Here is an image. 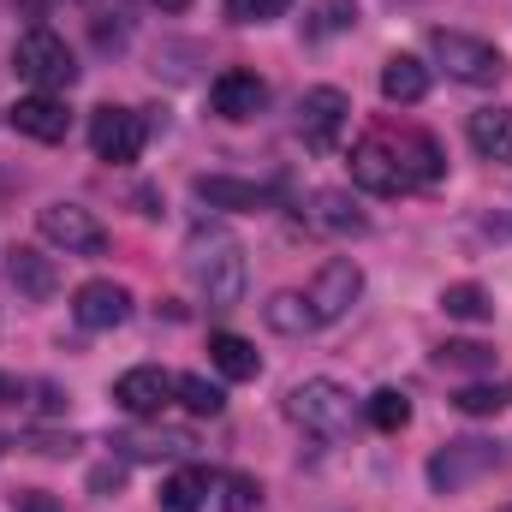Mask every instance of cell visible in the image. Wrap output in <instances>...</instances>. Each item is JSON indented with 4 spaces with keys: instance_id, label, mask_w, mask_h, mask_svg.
<instances>
[{
    "instance_id": "1",
    "label": "cell",
    "mask_w": 512,
    "mask_h": 512,
    "mask_svg": "<svg viewBox=\"0 0 512 512\" xmlns=\"http://www.w3.org/2000/svg\"><path fill=\"white\" fill-rule=\"evenodd\" d=\"M185 274L197 280V292L215 304V310H233L251 286V262H245V245L227 233V227H197L185 239Z\"/></svg>"
},
{
    "instance_id": "2",
    "label": "cell",
    "mask_w": 512,
    "mask_h": 512,
    "mask_svg": "<svg viewBox=\"0 0 512 512\" xmlns=\"http://www.w3.org/2000/svg\"><path fill=\"white\" fill-rule=\"evenodd\" d=\"M12 72H18L30 90L60 96V90H72V84H78V54L66 48V36H60V30L30 24V30L12 42Z\"/></svg>"
},
{
    "instance_id": "3",
    "label": "cell",
    "mask_w": 512,
    "mask_h": 512,
    "mask_svg": "<svg viewBox=\"0 0 512 512\" xmlns=\"http://www.w3.org/2000/svg\"><path fill=\"white\" fill-rule=\"evenodd\" d=\"M429 48H435V60L447 66V78H459V84H471V90H489V84H501V72H507L501 48L483 42V36H465V30H435Z\"/></svg>"
},
{
    "instance_id": "4",
    "label": "cell",
    "mask_w": 512,
    "mask_h": 512,
    "mask_svg": "<svg viewBox=\"0 0 512 512\" xmlns=\"http://www.w3.org/2000/svg\"><path fill=\"white\" fill-rule=\"evenodd\" d=\"M286 417H292L298 429H310V435H346V429H352V393L340 382H328V376L298 382L286 393Z\"/></svg>"
},
{
    "instance_id": "5",
    "label": "cell",
    "mask_w": 512,
    "mask_h": 512,
    "mask_svg": "<svg viewBox=\"0 0 512 512\" xmlns=\"http://www.w3.org/2000/svg\"><path fill=\"white\" fill-rule=\"evenodd\" d=\"M36 233L66 256H102L108 251V227L84 203H48V209H36Z\"/></svg>"
},
{
    "instance_id": "6",
    "label": "cell",
    "mask_w": 512,
    "mask_h": 512,
    "mask_svg": "<svg viewBox=\"0 0 512 512\" xmlns=\"http://www.w3.org/2000/svg\"><path fill=\"white\" fill-rule=\"evenodd\" d=\"M346 126H352V96H346V90H334V84L304 90V102H298V131H304V143H310L316 155L340 149Z\"/></svg>"
},
{
    "instance_id": "7",
    "label": "cell",
    "mask_w": 512,
    "mask_h": 512,
    "mask_svg": "<svg viewBox=\"0 0 512 512\" xmlns=\"http://www.w3.org/2000/svg\"><path fill=\"white\" fill-rule=\"evenodd\" d=\"M489 471H501V447H495V441H447V447L429 459V483H435L441 495H453V489H465V483H477V477H489Z\"/></svg>"
},
{
    "instance_id": "8",
    "label": "cell",
    "mask_w": 512,
    "mask_h": 512,
    "mask_svg": "<svg viewBox=\"0 0 512 512\" xmlns=\"http://www.w3.org/2000/svg\"><path fill=\"white\" fill-rule=\"evenodd\" d=\"M143 137H149V126H143V114H131V108H96L90 114V149H96V161H108V167H126V161H137L143 155Z\"/></svg>"
},
{
    "instance_id": "9",
    "label": "cell",
    "mask_w": 512,
    "mask_h": 512,
    "mask_svg": "<svg viewBox=\"0 0 512 512\" xmlns=\"http://www.w3.org/2000/svg\"><path fill=\"white\" fill-rule=\"evenodd\" d=\"M346 167H352V185L370 191V197H399V191H411V179H405V167H399V149H393L387 137H364Z\"/></svg>"
},
{
    "instance_id": "10",
    "label": "cell",
    "mask_w": 512,
    "mask_h": 512,
    "mask_svg": "<svg viewBox=\"0 0 512 512\" xmlns=\"http://www.w3.org/2000/svg\"><path fill=\"white\" fill-rule=\"evenodd\" d=\"M358 292H364V268L352 262V256H334V262H322V274L310 280V310H316V322H340L352 304H358Z\"/></svg>"
},
{
    "instance_id": "11",
    "label": "cell",
    "mask_w": 512,
    "mask_h": 512,
    "mask_svg": "<svg viewBox=\"0 0 512 512\" xmlns=\"http://www.w3.org/2000/svg\"><path fill=\"white\" fill-rule=\"evenodd\" d=\"M304 227L310 233H328V239H364L370 233V215L346 197V191H316L304 203Z\"/></svg>"
},
{
    "instance_id": "12",
    "label": "cell",
    "mask_w": 512,
    "mask_h": 512,
    "mask_svg": "<svg viewBox=\"0 0 512 512\" xmlns=\"http://www.w3.org/2000/svg\"><path fill=\"white\" fill-rule=\"evenodd\" d=\"M209 102H215L221 120H256L262 102H268V84L256 78L251 66H227V72L209 84Z\"/></svg>"
},
{
    "instance_id": "13",
    "label": "cell",
    "mask_w": 512,
    "mask_h": 512,
    "mask_svg": "<svg viewBox=\"0 0 512 512\" xmlns=\"http://www.w3.org/2000/svg\"><path fill=\"white\" fill-rule=\"evenodd\" d=\"M173 382L179 376H167L161 364H137V370H126L114 382V399H120V411H131V417H161V405L173 399Z\"/></svg>"
},
{
    "instance_id": "14",
    "label": "cell",
    "mask_w": 512,
    "mask_h": 512,
    "mask_svg": "<svg viewBox=\"0 0 512 512\" xmlns=\"http://www.w3.org/2000/svg\"><path fill=\"white\" fill-rule=\"evenodd\" d=\"M6 120L24 131V137H36V143H60V137L72 131V114H66V102H60V96H48V90H30V96H18Z\"/></svg>"
},
{
    "instance_id": "15",
    "label": "cell",
    "mask_w": 512,
    "mask_h": 512,
    "mask_svg": "<svg viewBox=\"0 0 512 512\" xmlns=\"http://www.w3.org/2000/svg\"><path fill=\"white\" fill-rule=\"evenodd\" d=\"M72 316H78L84 328H120L131 316V292L120 280H84V286L72 292Z\"/></svg>"
},
{
    "instance_id": "16",
    "label": "cell",
    "mask_w": 512,
    "mask_h": 512,
    "mask_svg": "<svg viewBox=\"0 0 512 512\" xmlns=\"http://www.w3.org/2000/svg\"><path fill=\"white\" fill-rule=\"evenodd\" d=\"M6 280H12V292L30 298V304H42V298L60 292V268H54V256L30 251V245H12V251H6Z\"/></svg>"
},
{
    "instance_id": "17",
    "label": "cell",
    "mask_w": 512,
    "mask_h": 512,
    "mask_svg": "<svg viewBox=\"0 0 512 512\" xmlns=\"http://www.w3.org/2000/svg\"><path fill=\"white\" fill-rule=\"evenodd\" d=\"M197 197H203L209 209H233V215H256V209L274 203L262 185H251V179H227V173H197Z\"/></svg>"
},
{
    "instance_id": "18",
    "label": "cell",
    "mask_w": 512,
    "mask_h": 512,
    "mask_svg": "<svg viewBox=\"0 0 512 512\" xmlns=\"http://www.w3.org/2000/svg\"><path fill=\"white\" fill-rule=\"evenodd\" d=\"M465 137H471V149L483 161H512V114L507 108H477Z\"/></svg>"
},
{
    "instance_id": "19",
    "label": "cell",
    "mask_w": 512,
    "mask_h": 512,
    "mask_svg": "<svg viewBox=\"0 0 512 512\" xmlns=\"http://www.w3.org/2000/svg\"><path fill=\"white\" fill-rule=\"evenodd\" d=\"M382 96L399 102V108L423 102V96H429V66H423L417 54H393V60L382 66Z\"/></svg>"
},
{
    "instance_id": "20",
    "label": "cell",
    "mask_w": 512,
    "mask_h": 512,
    "mask_svg": "<svg viewBox=\"0 0 512 512\" xmlns=\"http://www.w3.org/2000/svg\"><path fill=\"white\" fill-rule=\"evenodd\" d=\"M209 364L227 376V382H256L262 376V358L245 334H209Z\"/></svg>"
},
{
    "instance_id": "21",
    "label": "cell",
    "mask_w": 512,
    "mask_h": 512,
    "mask_svg": "<svg viewBox=\"0 0 512 512\" xmlns=\"http://www.w3.org/2000/svg\"><path fill=\"white\" fill-rule=\"evenodd\" d=\"M393 143V137H387ZM399 167H405V179L411 185H435L441 179V143L435 137H423V131H399Z\"/></svg>"
},
{
    "instance_id": "22",
    "label": "cell",
    "mask_w": 512,
    "mask_h": 512,
    "mask_svg": "<svg viewBox=\"0 0 512 512\" xmlns=\"http://www.w3.org/2000/svg\"><path fill=\"white\" fill-rule=\"evenodd\" d=\"M262 322L274 328V334H286V340H304L310 328H322L316 322V310H310V298L304 292H274L268 304H262Z\"/></svg>"
},
{
    "instance_id": "23",
    "label": "cell",
    "mask_w": 512,
    "mask_h": 512,
    "mask_svg": "<svg viewBox=\"0 0 512 512\" xmlns=\"http://www.w3.org/2000/svg\"><path fill=\"white\" fill-rule=\"evenodd\" d=\"M209 489H215V477H209L203 465H179V471L161 483V512H203Z\"/></svg>"
},
{
    "instance_id": "24",
    "label": "cell",
    "mask_w": 512,
    "mask_h": 512,
    "mask_svg": "<svg viewBox=\"0 0 512 512\" xmlns=\"http://www.w3.org/2000/svg\"><path fill=\"white\" fill-rule=\"evenodd\" d=\"M441 310H447L453 322H489V316H495V298H489V286H477V280H453V286L441 292Z\"/></svg>"
},
{
    "instance_id": "25",
    "label": "cell",
    "mask_w": 512,
    "mask_h": 512,
    "mask_svg": "<svg viewBox=\"0 0 512 512\" xmlns=\"http://www.w3.org/2000/svg\"><path fill=\"white\" fill-rule=\"evenodd\" d=\"M173 393H179V405H185L191 417H221V411H227V387L209 382V376H179Z\"/></svg>"
},
{
    "instance_id": "26",
    "label": "cell",
    "mask_w": 512,
    "mask_h": 512,
    "mask_svg": "<svg viewBox=\"0 0 512 512\" xmlns=\"http://www.w3.org/2000/svg\"><path fill=\"white\" fill-rule=\"evenodd\" d=\"M114 447H126L131 459H179V453H191V435L155 429V435H126V441H114Z\"/></svg>"
},
{
    "instance_id": "27",
    "label": "cell",
    "mask_w": 512,
    "mask_h": 512,
    "mask_svg": "<svg viewBox=\"0 0 512 512\" xmlns=\"http://www.w3.org/2000/svg\"><path fill=\"white\" fill-rule=\"evenodd\" d=\"M453 405H459L465 417H495V411H507V405H512V387L471 382V387H459V393H453Z\"/></svg>"
},
{
    "instance_id": "28",
    "label": "cell",
    "mask_w": 512,
    "mask_h": 512,
    "mask_svg": "<svg viewBox=\"0 0 512 512\" xmlns=\"http://www.w3.org/2000/svg\"><path fill=\"white\" fill-rule=\"evenodd\" d=\"M364 411H370V423H376L382 435H399V429L411 423V399H405L399 387H382V393H370V405H364Z\"/></svg>"
},
{
    "instance_id": "29",
    "label": "cell",
    "mask_w": 512,
    "mask_h": 512,
    "mask_svg": "<svg viewBox=\"0 0 512 512\" xmlns=\"http://www.w3.org/2000/svg\"><path fill=\"white\" fill-rule=\"evenodd\" d=\"M435 364H441V370H471V376H483V370H495V352L477 346V340H447V346L435 352Z\"/></svg>"
},
{
    "instance_id": "30",
    "label": "cell",
    "mask_w": 512,
    "mask_h": 512,
    "mask_svg": "<svg viewBox=\"0 0 512 512\" xmlns=\"http://www.w3.org/2000/svg\"><path fill=\"white\" fill-rule=\"evenodd\" d=\"M262 507V483L245 477V471H233V477H221V512H256Z\"/></svg>"
},
{
    "instance_id": "31",
    "label": "cell",
    "mask_w": 512,
    "mask_h": 512,
    "mask_svg": "<svg viewBox=\"0 0 512 512\" xmlns=\"http://www.w3.org/2000/svg\"><path fill=\"white\" fill-rule=\"evenodd\" d=\"M352 24H358V0H322L310 36H334V30H352Z\"/></svg>"
},
{
    "instance_id": "32",
    "label": "cell",
    "mask_w": 512,
    "mask_h": 512,
    "mask_svg": "<svg viewBox=\"0 0 512 512\" xmlns=\"http://www.w3.org/2000/svg\"><path fill=\"white\" fill-rule=\"evenodd\" d=\"M292 0H227V18L233 24H268V18H280Z\"/></svg>"
},
{
    "instance_id": "33",
    "label": "cell",
    "mask_w": 512,
    "mask_h": 512,
    "mask_svg": "<svg viewBox=\"0 0 512 512\" xmlns=\"http://www.w3.org/2000/svg\"><path fill=\"white\" fill-rule=\"evenodd\" d=\"M12 512H60V501L42 495V489H18V495H12Z\"/></svg>"
},
{
    "instance_id": "34",
    "label": "cell",
    "mask_w": 512,
    "mask_h": 512,
    "mask_svg": "<svg viewBox=\"0 0 512 512\" xmlns=\"http://www.w3.org/2000/svg\"><path fill=\"white\" fill-rule=\"evenodd\" d=\"M483 233H495V239H512V215H495V221H483Z\"/></svg>"
},
{
    "instance_id": "35",
    "label": "cell",
    "mask_w": 512,
    "mask_h": 512,
    "mask_svg": "<svg viewBox=\"0 0 512 512\" xmlns=\"http://www.w3.org/2000/svg\"><path fill=\"white\" fill-rule=\"evenodd\" d=\"M12 399H18V382H12V376H0V405H12Z\"/></svg>"
},
{
    "instance_id": "36",
    "label": "cell",
    "mask_w": 512,
    "mask_h": 512,
    "mask_svg": "<svg viewBox=\"0 0 512 512\" xmlns=\"http://www.w3.org/2000/svg\"><path fill=\"white\" fill-rule=\"evenodd\" d=\"M155 6H161V12H185L191 0H155Z\"/></svg>"
},
{
    "instance_id": "37",
    "label": "cell",
    "mask_w": 512,
    "mask_h": 512,
    "mask_svg": "<svg viewBox=\"0 0 512 512\" xmlns=\"http://www.w3.org/2000/svg\"><path fill=\"white\" fill-rule=\"evenodd\" d=\"M507 512H512V507H507Z\"/></svg>"
}]
</instances>
